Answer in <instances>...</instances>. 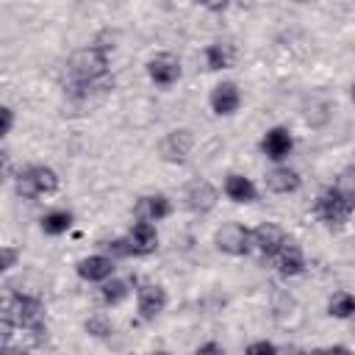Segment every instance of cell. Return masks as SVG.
Returning <instances> with one entry per match:
<instances>
[{
    "label": "cell",
    "mask_w": 355,
    "mask_h": 355,
    "mask_svg": "<svg viewBox=\"0 0 355 355\" xmlns=\"http://www.w3.org/2000/svg\"><path fill=\"white\" fill-rule=\"evenodd\" d=\"M108 64H111V55L105 44H86V47L72 50V55L67 58V78H69L67 92L75 100L89 97L92 89L105 83Z\"/></svg>",
    "instance_id": "obj_1"
},
{
    "label": "cell",
    "mask_w": 355,
    "mask_h": 355,
    "mask_svg": "<svg viewBox=\"0 0 355 355\" xmlns=\"http://www.w3.org/2000/svg\"><path fill=\"white\" fill-rule=\"evenodd\" d=\"M3 319L11 322L14 327L19 330H28L33 333L36 341H42L47 336V322H44V305L39 297H31V294H17V291H8L6 300H3Z\"/></svg>",
    "instance_id": "obj_2"
},
{
    "label": "cell",
    "mask_w": 355,
    "mask_h": 355,
    "mask_svg": "<svg viewBox=\"0 0 355 355\" xmlns=\"http://www.w3.org/2000/svg\"><path fill=\"white\" fill-rule=\"evenodd\" d=\"M61 186V178L47 164H28L14 175V191L22 200H39L47 194H55Z\"/></svg>",
    "instance_id": "obj_3"
},
{
    "label": "cell",
    "mask_w": 355,
    "mask_h": 355,
    "mask_svg": "<svg viewBox=\"0 0 355 355\" xmlns=\"http://www.w3.org/2000/svg\"><path fill=\"white\" fill-rule=\"evenodd\" d=\"M352 214H355V197L338 191L336 186H327L313 202V216L327 227H341L344 222H349Z\"/></svg>",
    "instance_id": "obj_4"
},
{
    "label": "cell",
    "mask_w": 355,
    "mask_h": 355,
    "mask_svg": "<svg viewBox=\"0 0 355 355\" xmlns=\"http://www.w3.org/2000/svg\"><path fill=\"white\" fill-rule=\"evenodd\" d=\"M214 247L225 255L233 258H244L252 252V230L241 222H225L222 227H216L214 233Z\"/></svg>",
    "instance_id": "obj_5"
},
{
    "label": "cell",
    "mask_w": 355,
    "mask_h": 355,
    "mask_svg": "<svg viewBox=\"0 0 355 355\" xmlns=\"http://www.w3.org/2000/svg\"><path fill=\"white\" fill-rule=\"evenodd\" d=\"M166 302H169V294L161 283H141L136 288V311H139V322L150 324L155 322L164 311H166Z\"/></svg>",
    "instance_id": "obj_6"
},
{
    "label": "cell",
    "mask_w": 355,
    "mask_h": 355,
    "mask_svg": "<svg viewBox=\"0 0 355 355\" xmlns=\"http://www.w3.org/2000/svg\"><path fill=\"white\" fill-rule=\"evenodd\" d=\"M288 241V233L275 222H261L258 227H252V250H258L263 261H275Z\"/></svg>",
    "instance_id": "obj_7"
},
{
    "label": "cell",
    "mask_w": 355,
    "mask_h": 355,
    "mask_svg": "<svg viewBox=\"0 0 355 355\" xmlns=\"http://www.w3.org/2000/svg\"><path fill=\"white\" fill-rule=\"evenodd\" d=\"M219 202V191L211 180L205 178H194L191 183H186L183 189V205L191 211V214H208L214 211Z\"/></svg>",
    "instance_id": "obj_8"
},
{
    "label": "cell",
    "mask_w": 355,
    "mask_h": 355,
    "mask_svg": "<svg viewBox=\"0 0 355 355\" xmlns=\"http://www.w3.org/2000/svg\"><path fill=\"white\" fill-rule=\"evenodd\" d=\"M258 147H261V153H263L272 164H283V161L291 155V150H294V136H291V130H288L286 125H272V128L261 136Z\"/></svg>",
    "instance_id": "obj_9"
},
{
    "label": "cell",
    "mask_w": 355,
    "mask_h": 355,
    "mask_svg": "<svg viewBox=\"0 0 355 355\" xmlns=\"http://www.w3.org/2000/svg\"><path fill=\"white\" fill-rule=\"evenodd\" d=\"M144 69H147V78H150L155 86H161V89L175 86V83L180 80V75H183L180 58L172 55V53H158V55H153V58L144 64Z\"/></svg>",
    "instance_id": "obj_10"
},
{
    "label": "cell",
    "mask_w": 355,
    "mask_h": 355,
    "mask_svg": "<svg viewBox=\"0 0 355 355\" xmlns=\"http://www.w3.org/2000/svg\"><path fill=\"white\" fill-rule=\"evenodd\" d=\"M114 272H116V261L105 252H92V255H86L75 263V275L86 283H100L103 286L105 280L114 277Z\"/></svg>",
    "instance_id": "obj_11"
},
{
    "label": "cell",
    "mask_w": 355,
    "mask_h": 355,
    "mask_svg": "<svg viewBox=\"0 0 355 355\" xmlns=\"http://www.w3.org/2000/svg\"><path fill=\"white\" fill-rule=\"evenodd\" d=\"M208 105L214 111V116H233L241 108V89L236 80H219L211 94H208Z\"/></svg>",
    "instance_id": "obj_12"
},
{
    "label": "cell",
    "mask_w": 355,
    "mask_h": 355,
    "mask_svg": "<svg viewBox=\"0 0 355 355\" xmlns=\"http://www.w3.org/2000/svg\"><path fill=\"white\" fill-rule=\"evenodd\" d=\"M222 194H225L230 202H236V205H252V202H258V197H261L258 186H255L247 175H241V172H230V175H225Z\"/></svg>",
    "instance_id": "obj_13"
},
{
    "label": "cell",
    "mask_w": 355,
    "mask_h": 355,
    "mask_svg": "<svg viewBox=\"0 0 355 355\" xmlns=\"http://www.w3.org/2000/svg\"><path fill=\"white\" fill-rule=\"evenodd\" d=\"M172 211H175V205L166 194H144L133 202V216L141 222H153V225L172 216Z\"/></svg>",
    "instance_id": "obj_14"
},
{
    "label": "cell",
    "mask_w": 355,
    "mask_h": 355,
    "mask_svg": "<svg viewBox=\"0 0 355 355\" xmlns=\"http://www.w3.org/2000/svg\"><path fill=\"white\" fill-rule=\"evenodd\" d=\"M191 147H194V133H191L189 128H175V130H169V133L164 136V141H161V155H164L169 164H183V161L189 158Z\"/></svg>",
    "instance_id": "obj_15"
},
{
    "label": "cell",
    "mask_w": 355,
    "mask_h": 355,
    "mask_svg": "<svg viewBox=\"0 0 355 355\" xmlns=\"http://www.w3.org/2000/svg\"><path fill=\"white\" fill-rule=\"evenodd\" d=\"M125 236H128V241H130L133 258H147V255H153V252L158 250V230H155L153 222L136 219Z\"/></svg>",
    "instance_id": "obj_16"
},
{
    "label": "cell",
    "mask_w": 355,
    "mask_h": 355,
    "mask_svg": "<svg viewBox=\"0 0 355 355\" xmlns=\"http://www.w3.org/2000/svg\"><path fill=\"white\" fill-rule=\"evenodd\" d=\"M263 186H266V191H272V194H294V191H300V186H302V175H300L297 169L286 166V164H275V166L266 172Z\"/></svg>",
    "instance_id": "obj_17"
},
{
    "label": "cell",
    "mask_w": 355,
    "mask_h": 355,
    "mask_svg": "<svg viewBox=\"0 0 355 355\" xmlns=\"http://www.w3.org/2000/svg\"><path fill=\"white\" fill-rule=\"evenodd\" d=\"M202 58H205V69H211V72L230 69L236 64V44H230V42H211V44H205Z\"/></svg>",
    "instance_id": "obj_18"
},
{
    "label": "cell",
    "mask_w": 355,
    "mask_h": 355,
    "mask_svg": "<svg viewBox=\"0 0 355 355\" xmlns=\"http://www.w3.org/2000/svg\"><path fill=\"white\" fill-rule=\"evenodd\" d=\"M272 263H275V269H277L283 277H300V275L305 272V255H302V250H300L294 241H288V244L277 252V258H275Z\"/></svg>",
    "instance_id": "obj_19"
},
{
    "label": "cell",
    "mask_w": 355,
    "mask_h": 355,
    "mask_svg": "<svg viewBox=\"0 0 355 355\" xmlns=\"http://www.w3.org/2000/svg\"><path fill=\"white\" fill-rule=\"evenodd\" d=\"M133 286H136V277H111V280H105L103 286H100V300H103V305H119V302H125L128 297H130V291H133Z\"/></svg>",
    "instance_id": "obj_20"
},
{
    "label": "cell",
    "mask_w": 355,
    "mask_h": 355,
    "mask_svg": "<svg viewBox=\"0 0 355 355\" xmlns=\"http://www.w3.org/2000/svg\"><path fill=\"white\" fill-rule=\"evenodd\" d=\"M72 222H75V214L69 208H53V211H47L39 219V227H42L44 236H53L55 239V236H64L72 227Z\"/></svg>",
    "instance_id": "obj_21"
},
{
    "label": "cell",
    "mask_w": 355,
    "mask_h": 355,
    "mask_svg": "<svg viewBox=\"0 0 355 355\" xmlns=\"http://www.w3.org/2000/svg\"><path fill=\"white\" fill-rule=\"evenodd\" d=\"M327 316L333 319H352L355 316V294L347 291V288H338L336 294H330L327 300Z\"/></svg>",
    "instance_id": "obj_22"
},
{
    "label": "cell",
    "mask_w": 355,
    "mask_h": 355,
    "mask_svg": "<svg viewBox=\"0 0 355 355\" xmlns=\"http://www.w3.org/2000/svg\"><path fill=\"white\" fill-rule=\"evenodd\" d=\"M83 330H86L92 338H111V336H114V322H111L108 316H103V313H94V316H89V319L83 322Z\"/></svg>",
    "instance_id": "obj_23"
},
{
    "label": "cell",
    "mask_w": 355,
    "mask_h": 355,
    "mask_svg": "<svg viewBox=\"0 0 355 355\" xmlns=\"http://www.w3.org/2000/svg\"><path fill=\"white\" fill-rule=\"evenodd\" d=\"M103 250H105V255H111L114 261H116V258H133V250H130L128 236H119V239L103 241Z\"/></svg>",
    "instance_id": "obj_24"
},
{
    "label": "cell",
    "mask_w": 355,
    "mask_h": 355,
    "mask_svg": "<svg viewBox=\"0 0 355 355\" xmlns=\"http://www.w3.org/2000/svg\"><path fill=\"white\" fill-rule=\"evenodd\" d=\"M338 191H344V194H349V197H355V164L352 166H344L341 172H338V178H336V183H333Z\"/></svg>",
    "instance_id": "obj_25"
},
{
    "label": "cell",
    "mask_w": 355,
    "mask_h": 355,
    "mask_svg": "<svg viewBox=\"0 0 355 355\" xmlns=\"http://www.w3.org/2000/svg\"><path fill=\"white\" fill-rule=\"evenodd\" d=\"M19 247H14V244H3L0 247V272H11L14 266H17V261H19Z\"/></svg>",
    "instance_id": "obj_26"
},
{
    "label": "cell",
    "mask_w": 355,
    "mask_h": 355,
    "mask_svg": "<svg viewBox=\"0 0 355 355\" xmlns=\"http://www.w3.org/2000/svg\"><path fill=\"white\" fill-rule=\"evenodd\" d=\"M244 355H277V347H275V341L258 338V341H250L244 347Z\"/></svg>",
    "instance_id": "obj_27"
},
{
    "label": "cell",
    "mask_w": 355,
    "mask_h": 355,
    "mask_svg": "<svg viewBox=\"0 0 355 355\" xmlns=\"http://www.w3.org/2000/svg\"><path fill=\"white\" fill-rule=\"evenodd\" d=\"M0 116H3V128H0V136L6 139V136L14 130V108H11V105H0Z\"/></svg>",
    "instance_id": "obj_28"
},
{
    "label": "cell",
    "mask_w": 355,
    "mask_h": 355,
    "mask_svg": "<svg viewBox=\"0 0 355 355\" xmlns=\"http://www.w3.org/2000/svg\"><path fill=\"white\" fill-rule=\"evenodd\" d=\"M191 355H225V347L216 344V341H205V344H200Z\"/></svg>",
    "instance_id": "obj_29"
},
{
    "label": "cell",
    "mask_w": 355,
    "mask_h": 355,
    "mask_svg": "<svg viewBox=\"0 0 355 355\" xmlns=\"http://www.w3.org/2000/svg\"><path fill=\"white\" fill-rule=\"evenodd\" d=\"M308 355H355V352L349 347H344V344H333V347H324V349H313Z\"/></svg>",
    "instance_id": "obj_30"
},
{
    "label": "cell",
    "mask_w": 355,
    "mask_h": 355,
    "mask_svg": "<svg viewBox=\"0 0 355 355\" xmlns=\"http://www.w3.org/2000/svg\"><path fill=\"white\" fill-rule=\"evenodd\" d=\"M3 355H31V352L22 349V347H11V344H6V347H3Z\"/></svg>",
    "instance_id": "obj_31"
},
{
    "label": "cell",
    "mask_w": 355,
    "mask_h": 355,
    "mask_svg": "<svg viewBox=\"0 0 355 355\" xmlns=\"http://www.w3.org/2000/svg\"><path fill=\"white\" fill-rule=\"evenodd\" d=\"M349 100H352V103H355V83H352V86H349Z\"/></svg>",
    "instance_id": "obj_32"
},
{
    "label": "cell",
    "mask_w": 355,
    "mask_h": 355,
    "mask_svg": "<svg viewBox=\"0 0 355 355\" xmlns=\"http://www.w3.org/2000/svg\"><path fill=\"white\" fill-rule=\"evenodd\" d=\"M147 355H169V352H164V349H155V352H147Z\"/></svg>",
    "instance_id": "obj_33"
}]
</instances>
